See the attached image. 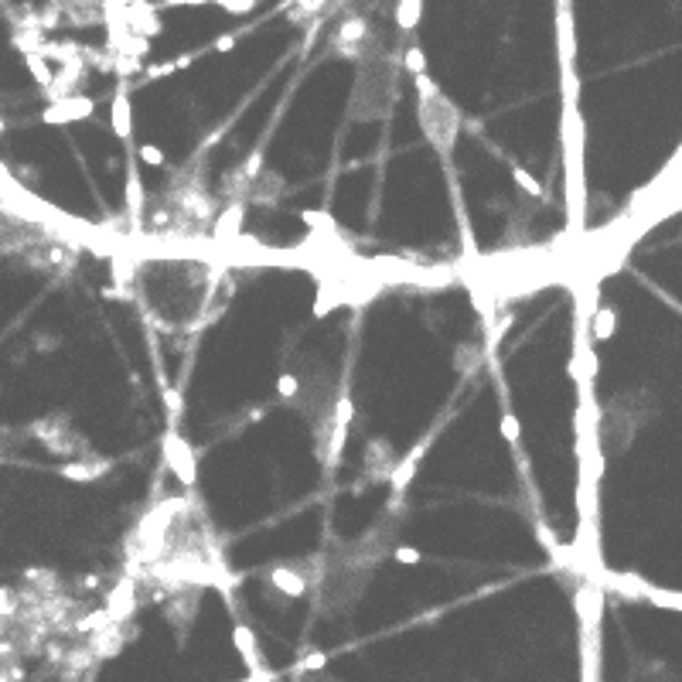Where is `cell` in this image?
I'll return each mask as SVG.
<instances>
[{"instance_id":"cell-1","label":"cell","mask_w":682,"mask_h":682,"mask_svg":"<svg viewBox=\"0 0 682 682\" xmlns=\"http://www.w3.org/2000/svg\"><path fill=\"white\" fill-rule=\"evenodd\" d=\"M222 270L195 256H143L133 263V290L147 317L168 331H191L205 321Z\"/></svg>"},{"instance_id":"cell-9","label":"cell","mask_w":682,"mask_h":682,"mask_svg":"<svg viewBox=\"0 0 682 682\" xmlns=\"http://www.w3.org/2000/svg\"><path fill=\"white\" fill-rule=\"evenodd\" d=\"M403 68H409L413 72V78L417 76H427V55H423V48L419 45H409L403 51Z\"/></svg>"},{"instance_id":"cell-4","label":"cell","mask_w":682,"mask_h":682,"mask_svg":"<svg viewBox=\"0 0 682 682\" xmlns=\"http://www.w3.org/2000/svg\"><path fill=\"white\" fill-rule=\"evenodd\" d=\"M307 587H310V570L307 566L290 563V566H273V570H270V590H277L280 597H287V601L300 597Z\"/></svg>"},{"instance_id":"cell-6","label":"cell","mask_w":682,"mask_h":682,"mask_svg":"<svg viewBox=\"0 0 682 682\" xmlns=\"http://www.w3.org/2000/svg\"><path fill=\"white\" fill-rule=\"evenodd\" d=\"M93 113V99L86 96H72V99H58L48 109V120H86Z\"/></svg>"},{"instance_id":"cell-2","label":"cell","mask_w":682,"mask_h":682,"mask_svg":"<svg viewBox=\"0 0 682 682\" xmlns=\"http://www.w3.org/2000/svg\"><path fill=\"white\" fill-rule=\"evenodd\" d=\"M399 58L396 55H372L358 62V76L352 86V103H348V120L355 123H372L386 120L396 99H399Z\"/></svg>"},{"instance_id":"cell-3","label":"cell","mask_w":682,"mask_h":682,"mask_svg":"<svg viewBox=\"0 0 682 682\" xmlns=\"http://www.w3.org/2000/svg\"><path fill=\"white\" fill-rule=\"evenodd\" d=\"M417 93H419V130H423L427 143L434 151H450L454 140H457V130H461V109L437 89L430 76H417Z\"/></svg>"},{"instance_id":"cell-11","label":"cell","mask_w":682,"mask_h":682,"mask_svg":"<svg viewBox=\"0 0 682 682\" xmlns=\"http://www.w3.org/2000/svg\"><path fill=\"white\" fill-rule=\"evenodd\" d=\"M195 4H212V0H161V7H195Z\"/></svg>"},{"instance_id":"cell-8","label":"cell","mask_w":682,"mask_h":682,"mask_svg":"<svg viewBox=\"0 0 682 682\" xmlns=\"http://www.w3.org/2000/svg\"><path fill=\"white\" fill-rule=\"evenodd\" d=\"M113 130H116L120 137L130 133V99H126L123 89H120L116 99H113Z\"/></svg>"},{"instance_id":"cell-7","label":"cell","mask_w":682,"mask_h":682,"mask_svg":"<svg viewBox=\"0 0 682 682\" xmlns=\"http://www.w3.org/2000/svg\"><path fill=\"white\" fill-rule=\"evenodd\" d=\"M419 14H423V0H396V28L399 31H413Z\"/></svg>"},{"instance_id":"cell-5","label":"cell","mask_w":682,"mask_h":682,"mask_svg":"<svg viewBox=\"0 0 682 682\" xmlns=\"http://www.w3.org/2000/svg\"><path fill=\"white\" fill-rule=\"evenodd\" d=\"M161 7L151 4V0H130L126 4V28L130 34H140V38H154L161 31Z\"/></svg>"},{"instance_id":"cell-10","label":"cell","mask_w":682,"mask_h":682,"mask_svg":"<svg viewBox=\"0 0 682 682\" xmlns=\"http://www.w3.org/2000/svg\"><path fill=\"white\" fill-rule=\"evenodd\" d=\"M212 4H218V7H225L229 14H249L256 0H212Z\"/></svg>"}]
</instances>
